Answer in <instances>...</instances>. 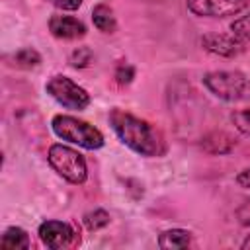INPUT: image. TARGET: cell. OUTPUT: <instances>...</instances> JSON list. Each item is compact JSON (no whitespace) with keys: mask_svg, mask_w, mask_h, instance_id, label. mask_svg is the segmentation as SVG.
I'll use <instances>...</instances> for the list:
<instances>
[{"mask_svg":"<svg viewBox=\"0 0 250 250\" xmlns=\"http://www.w3.org/2000/svg\"><path fill=\"white\" fill-rule=\"evenodd\" d=\"M107 119L113 133L119 137V141L133 152L145 158H160L166 154L168 143L162 131L152 123H148L146 119L119 107H113Z\"/></svg>","mask_w":250,"mask_h":250,"instance_id":"cell-1","label":"cell"},{"mask_svg":"<svg viewBox=\"0 0 250 250\" xmlns=\"http://www.w3.org/2000/svg\"><path fill=\"white\" fill-rule=\"evenodd\" d=\"M51 129L53 133L70 145H76L80 148L86 150H98L104 146V135L98 127L90 125L84 119H78L74 115H66V113H59L51 119Z\"/></svg>","mask_w":250,"mask_h":250,"instance_id":"cell-2","label":"cell"},{"mask_svg":"<svg viewBox=\"0 0 250 250\" xmlns=\"http://www.w3.org/2000/svg\"><path fill=\"white\" fill-rule=\"evenodd\" d=\"M201 82L209 94L223 102H250V78L240 70H211L203 74Z\"/></svg>","mask_w":250,"mask_h":250,"instance_id":"cell-3","label":"cell"},{"mask_svg":"<svg viewBox=\"0 0 250 250\" xmlns=\"http://www.w3.org/2000/svg\"><path fill=\"white\" fill-rule=\"evenodd\" d=\"M47 162L51 168L70 184H84L88 180V164L86 158L72 146L62 143H53L47 150Z\"/></svg>","mask_w":250,"mask_h":250,"instance_id":"cell-4","label":"cell"},{"mask_svg":"<svg viewBox=\"0 0 250 250\" xmlns=\"http://www.w3.org/2000/svg\"><path fill=\"white\" fill-rule=\"evenodd\" d=\"M45 92L64 109H74V111H82L90 105V94L76 84L72 78L64 76V74H53L47 82H45Z\"/></svg>","mask_w":250,"mask_h":250,"instance_id":"cell-5","label":"cell"},{"mask_svg":"<svg viewBox=\"0 0 250 250\" xmlns=\"http://www.w3.org/2000/svg\"><path fill=\"white\" fill-rule=\"evenodd\" d=\"M37 236L43 246L51 250H62L68 246H74L78 242V234L70 223L57 221V219H47L39 225Z\"/></svg>","mask_w":250,"mask_h":250,"instance_id":"cell-6","label":"cell"},{"mask_svg":"<svg viewBox=\"0 0 250 250\" xmlns=\"http://www.w3.org/2000/svg\"><path fill=\"white\" fill-rule=\"evenodd\" d=\"M188 10L197 18L225 20L246 10L248 0H188Z\"/></svg>","mask_w":250,"mask_h":250,"instance_id":"cell-7","label":"cell"},{"mask_svg":"<svg viewBox=\"0 0 250 250\" xmlns=\"http://www.w3.org/2000/svg\"><path fill=\"white\" fill-rule=\"evenodd\" d=\"M201 47L217 57H225V59H234L238 55L244 53V41L240 37H236L232 31L230 33H205L201 37Z\"/></svg>","mask_w":250,"mask_h":250,"instance_id":"cell-8","label":"cell"},{"mask_svg":"<svg viewBox=\"0 0 250 250\" xmlns=\"http://www.w3.org/2000/svg\"><path fill=\"white\" fill-rule=\"evenodd\" d=\"M49 31L57 39L64 41H76L86 35V25L82 20L74 16H64V14H55L49 18Z\"/></svg>","mask_w":250,"mask_h":250,"instance_id":"cell-9","label":"cell"},{"mask_svg":"<svg viewBox=\"0 0 250 250\" xmlns=\"http://www.w3.org/2000/svg\"><path fill=\"white\" fill-rule=\"evenodd\" d=\"M199 146H201L203 152H207L211 156H225V154H230L234 150L236 139L227 131L213 129V131H209L201 137Z\"/></svg>","mask_w":250,"mask_h":250,"instance_id":"cell-10","label":"cell"},{"mask_svg":"<svg viewBox=\"0 0 250 250\" xmlns=\"http://www.w3.org/2000/svg\"><path fill=\"white\" fill-rule=\"evenodd\" d=\"M191 246V232L186 229H168L158 234V248L162 250H176Z\"/></svg>","mask_w":250,"mask_h":250,"instance_id":"cell-11","label":"cell"},{"mask_svg":"<svg viewBox=\"0 0 250 250\" xmlns=\"http://www.w3.org/2000/svg\"><path fill=\"white\" fill-rule=\"evenodd\" d=\"M29 246H31V240H29V234H27L25 229L8 227L2 232V238H0V248L2 250H27Z\"/></svg>","mask_w":250,"mask_h":250,"instance_id":"cell-12","label":"cell"},{"mask_svg":"<svg viewBox=\"0 0 250 250\" xmlns=\"http://www.w3.org/2000/svg\"><path fill=\"white\" fill-rule=\"evenodd\" d=\"M92 23L98 31L102 33H115L117 29V20L113 10L107 4H96L92 10Z\"/></svg>","mask_w":250,"mask_h":250,"instance_id":"cell-13","label":"cell"},{"mask_svg":"<svg viewBox=\"0 0 250 250\" xmlns=\"http://www.w3.org/2000/svg\"><path fill=\"white\" fill-rule=\"evenodd\" d=\"M10 64L16 66V68H21V70H31V68H37L41 64V55L39 51H35L33 47H21L18 51H14L10 57H8Z\"/></svg>","mask_w":250,"mask_h":250,"instance_id":"cell-14","label":"cell"},{"mask_svg":"<svg viewBox=\"0 0 250 250\" xmlns=\"http://www.w3.org/2000/svg\"><path fill=\"white\" fill-rule=\"evenodd\" d=\"M82 223H84V227H86L90 232H96V230L105 229V227L111 223V217H109V213H107L105 209H100V207H98V209H92V211L84 213Z\"/></svg>","mask_w":250,"mask_h":250,"instance_id":"cell-15","label":"cell"},{"mask_svg":"<svg viewBox=\"0 0 250 250\" xmlns=\"http://www.w3.org/2000/svg\"><path fill=\"white\" fill-rule=\"evenodd\" d=\"M92 61H94V53H92V49L86 47V45L76 47V49L70 53V57H68V62H70L72 68H86V66L92 64Z\"/></svg>","mask_w":250,"mask_h":250,"instance_id":"cell-16","label":"cell"},{"mask_svg":"<svg viewBox=\"0 0 250 250\" xmlns=\"http://www.w3.org/2000/svg\"><path fill=\"white\" fill-rule=\"evenodd\" d=\"M230 123L238 133H242L244 137H250V107L234 109L230 113Z\"/></svg>","mask_w":250,"mask_h":250,"instance_id":"cell-17","label":"cell"},{"mask_svg":"<svg viewBox=\"0 0 250 250\" xmlns=\"http://www.w3.org/2000/svg\"><path fill=\"white\" fill-rule=\"evenodd\" d=\"M230 31L240 37L244 43H250V12L244 16H238L230 21Z\"/></svg>","mask_w":250,"mask_h":250,"instance_id":"cell-18","label":"cell"},{"mask_svg":"<svg viewBox=\"0 0 250 250\" xmlns=\"http://www.w3.org/2000/svg\"><path fill=\"white\" fill-rule=\"evenodd\" d=\"M135 78V66L129 64V62H121L115 70V82L119 86H129Z\"/></svg>","mask_w":250,"mask_h":250,"instance_id":"cell-19","label":"cell"},{"mask_svg":"<svg viewBox=\"0 0 250 250\" xmlns=\"http://www.w3.org/2000/svg\"><path fill=\"white\" fill-rule=\"evenodd\" d=\"M234 215H236V221H238L242 227L250 229V199H246V201L234 211Z\"/></svg>","mask_w":250,"mask_h":250,"instance_id":"cell-20","label":"cell"},{"mask_svg":"<svg viewBox=\"0 0 250 250\" xmlns=\"http://www.w3.org/2000/svg\"><path fill=\"white\" fill-rule=\"evenodd\" d=\"M51 4L62 12H74L82 6V0H51Z\"/></svg>","mask_w":250,"mask_h":250,"instance_id":"cell-21","label":"cell"},{"mask_svg":"<svg viewBox=\"0 0 250 250\" xmlns=\"http://www.w3.org/2000/svg\"><path fill=\"white\" fill-rule=\"evenodd\" d=\"M236 184L240 186V188H244V189H250V166L248 168H244V170H240L238 174H236Z\"/></svg>","mask_w":250,"mask_h":250,"instance_id":"cell-22","label":"cell"},{"mask_svg":"<svg viewBox=\"0 0 250 250\" xmlns=\"http://www.w3.org/2000/svg\"><path fill=\"white\" fill-rule=\"evenodd\" d=\"M240 248H242V250H250V234H248V236H246V238L242 240V244H240Z\"/></svg>","mask_w":250,"mask_h":250,"instance_id":"cell-23","label":"cell"}]
</instances>
